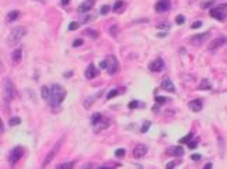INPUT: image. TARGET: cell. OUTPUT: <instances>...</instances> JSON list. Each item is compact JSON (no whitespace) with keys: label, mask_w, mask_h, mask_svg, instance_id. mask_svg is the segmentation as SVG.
Listing matches in <instances>:
<instances>
[{"label":"cell","mask_w":227,"mask_h":169,"mask_svg":"<svg viewBox=\"0 0 227 169\" xmlns=\"http://www.w3.org/2000/svg\"><path fill=\"white\" fill-rule=\"evenodd\" d=\"M20 123H21V119H20V117H18V116H14V117H11L10 120H9V124H10L11 127H14V126H18Z\"/></svg>","instance_id":"cell-27"},{"label":"cell","mask_w":227,"mask_h":169,"mask_svg":"<svg viewBox=\"0 0 227 169\" xmlns=\"http://www.w3.org/2000/svg\"><path fill=\"white\" fill-rule=\"evenodd\" d=\"M203 168H205V169H210V168H213V165H212L210 162H209V164H206L205 166H203Z\"/></svg>","instance_id":"cell-49"},{"label":"cell","mask_w":227,"mask_h":169,"mask_svg":"<svg viewBox=\"0 0 227 169\" xmlns=\"http://www.w3.org/2000/svg\"><path fill=\"white\" fill-rule=\"evenodd\" d=\"M41 95L45 101L49 99V96H51V87H46V85H44L42 88H41Z\"/></svg>","instance_id":"cell-22"},{"label":"cell","mask_w":227,"mask_h":169,"mask_svg":"<svg viewBox=\"0 0 227 169\" xmlns=\"http://www.w3.org/2000/svg\"><path fill=\"white\" fill-rule=\"evenodd\" d=\"M199 90H210L212 88V84L209 83V80H202L201 81V84H199V87H198Z\"/></svg>","instance_id":"cell-23"},{"label":"cell","mask_w":227,"mask_h":169,"mask_svg":"<svg viewBox=\"0 0 227 169\" xmlns=\"http://www.w3.org/2000/svg\"><path fill=\"white\" fill-rule=\"evenodd\" d=\"M116 34H118V27L116 25L111 27V35L112 37H116Z\"/></svg>","instance_id":"cell-44"},{"label":"cell","mask_w":227,"mask_h":169,"mask_svg":"<svg viewBox=\"0 0 227 169\" xmlns=\"http://www.w3.org/2000/svg\"><path fill=\"white\" fill-rule=\"evenodd\" d=\"M146 154H147V147L144 144H137L135 150H133V157L135 158H142Z\"/></svg>","instance_id":"cell-13"},{"label":"cell","mask_w":227,"mask_h":169,"mask_svg":"<svg viewBox=\"0 0 227 169\" xmlns=\"http://www.w3.org/2000/svg\"><path fill=\"white\" fill-rule=\"evenodd\" d=\"M226 42H227V37H219V38H216V39H213V41L209 43V46H207V50L213 52V50L219 49L220 46H223V45H224Z\"/></svg>","instance_id":"cell-8"},{"label":"cell","mask_w":227,"mask_h":169,"mask_svg":"<svg viewBox=\"0 0 227 169\" xmlns=\"http://www.w3.org/2000/svg\"><path fill=\"white\" fill-rule=\"evenodd\" d=\"M79 22H76V21H73V22H70L69 24V31H74V29H77L79 28Z\"/></svg>","instance_id":"cell-38"},{"label":"cell","mask_w":227,"mask_h":169,"mask_svg":"<svg viewBox=\"0 0 227 169\" xmlns=\"http://www.w3.org/2000/svg\"><path fill=\"white\" fill-rule=\"evenodd\" d=\"M188 147H189L191 150H194V148H196V147H198V140H195V141H192V140H191L189 143H188Z\"/></svg>","instance_id":"cell-40"},{"label":"cell","mask_w":227,"mask_h":169,"mask_svg":"<svg viewBox=\"0 0 227 169\" xmlns=\"http://www.w3.org/2000/svg\"><path fill=\"white\" fill-rule=\"evenodd\" d=\"M21 58H22V49L21 48H17L14 52L11 53V60H13V63H20V62H21Z\"/></svg>","instance_id":"cell-20"},{"label":"cell","mask_w":227,"mask_h":169,"mask_svg":"<svg viewBox=\"0 0 227 169\" xmlns=\"http://www.w3.org/2000/svg\"><path fill=\"white\" fill-rule=\"evenodd\" d=\"M139 106V101H132L131 104H129V109H135Z\"/></svg>","instance_id":"cell-42"},{"label":"cell","mask_w":227,"mask_h":169,"mask_svg":"<svg viewBox=\"0 0 227 169\" xmlns=\"http://www.w3.org/2000/svg\"><path fill=\"white\" fill-rule=\"evenodd\" d=\"M66 98V90L60 84H53L51 87V96L48 99V104L51 108H58Z\"/></svg>","instance_id":"cell-1"},{"label":"cell","mask_w":227,"mask_h":169,"mask_svg":"<svg viewBox=\"0 0 227 169\" xmlns=\"http://www.w3.org/2000/svg\"><path fill=\"white\" fill-rule=\"evenodd\" d=\"M25 34H27V29L24 27H16V28L11 29L10 34H9V37H7V43H9L10 46H14V45H17L22 38L25 37Z\"/></svg>","instance_id":"cell-2"},{"label":"cell","mask_w":227,"mask_h":169,"mask_svg":"<svg viewBox=\"0 0 227 169\" xmlns=\"http://www.w3.org/2000/svg\"><path fill=\"white\" fill-rule=\"evenodd\" d=\"M125 6V1L123 0H118V1H115V4H114V7H112V10L115 11V13H118V11H121V9Z\"/></svg>","instance_id":"cell-25"},{"label":"cell","mask_w":227,"mask_h":169,"mask_svg":"<svg viewBox=\"0 0 227 169\" xmlns=\"http://www.w3.org/2000/svg\"><path fill=\"white\" fill-rule=\"evenodd\" d=\"M150 126H152V122H149V120H146L144 123H143V126H142V129H140V132L142 133H146L150 129Z\"/></svg>","instance_id":"cell-32"},{"label":"cell","mask_w":227,"mask_h":169,"mask_svg":"<svg viewBox=\"0 0 227 169\" xmlns=\"http://www.w3.org/2000/svg\"><path fill=\"white\" fill-rule=\"evenodd\" d=\"M210 16L213 18L219 20V21H224L227 18V3H223V4H219L216 7H213L210 10Z\"/></svg>","instance_id":"cell-3"},{"label":"cell","mask_w":227,"mask_h":169,"mask_svg":"<svg viewBox=\"0 0 227 169\" xmlns=\"http://www.w3.org/2000/svg\"><path fill=\"white\" fill-rule=\"evenodd\" d=\"M72 74H73V71H66L65 73V77H72Z\"/></svg>","instance_id":"cell-50"},{"label":"cell","mask_w":227,"mask_h":169,"mask_svg":"<svg viewBox=\"0 0 227 169\" xmlns=\"http://www.w3.org/2000/svg\"><path fill=\"white\" fill-rule=\"evenodd\" d=\"M191 27H192V29H198V28H201L202 27V21H195Z\"/></svg>","instance_id":"cell-41"},{"label":"cell","mask_w":227,"mask_h":169,"mask_svg":"<svg viewBox=\"0 0 227 169\" xmlns=\"http://www.w3.org/2000/svg\"><path fill=\"white\" fill-rule=\"evenodd\" d=\"M118 94H119V91L114 88V90H111L110 92H108V95H107V99H112V98H114V96H116Z\"/></svg>","instance_id":"cell-33"},{"label":"cell","mask_w":227,"mask_h":169,"mask_svg":"<svg viewBox=\"0 0 227 169\" xmlns=\"http://www.w3.org/2000/svg\"><path fill=\"white\" fill-rule=\"evenodd\" d=\"M69 1H70V0H60V4H62V6H67Z\"/></svg>","instance_id":"cell-48"},{"label":"cell","mask_w":227,"mask_h":169,"mask_svg":"<svg viewBox=\"0 0 227 169\" xmlns=\"http://www.w3.org/2000/svg\"><path fill=\"white\" fill-rule=\"evenodd\" d=\"M60 148V141H58V143L53 145V148L49 151V154H48L46 157H45V159H44V162H42V166L44 168H46L48 166V164H51L52 162V159L55 158V155H56V152H58V150Z\"/></svg>","instance_id":"cell-7"},{"label":"cell","mask_w":227,"mask_h":169,"mask_svg":"<svg viewBox=\"0 0 227 169\" xmlns=\"http://www.w3.org/2000/svg\"><path fill=\"white\" fill-rule=\"evenodd\" d=\"M192 137H194V134H192V133H189V134H186L185 137H182V138H181V140H180V143H181V144L189 143L191 140H192Z\"/></svg>","instance_id":"cell-31"},{"label":"cell","mask_w":227,"mask_h":169,"mask_svg":"<svg viewBox=\"0 0 227 169\" xmlns=\"http://www.w3.org/2000/svg\"><path fill=\"white\" fill-rule=\"evenodd\" d=\"M125 154H126V151H125L123 148H119V150H116V151H115V157H116V158H122Z\"/></svg>","instance_id":"cell-35"},{"label":"cell","mask_w":227,"mask_h":169,"mask_svg":"<svg viewBox=\"0 0 227 169\" xmlns=\"http://www.w3.org/2000/svg\"><path fill=\"white\" fill-rule=\"evenodd\" d=\"M110 10H111V9H110V6H107V4H104L102 6V7H101V14H102V16H107V14H108V13H110Z\"/></svg>","instance_id":"cell-37"},{"label":"cell","mask_w":227,"mask_h":169,"mask_svg":"<svg viewBox=\"0 0 227 169\" xmlns=\"http://www.w3.org/2000/svg\"><path fill=\"white\" fill-rule=\"evenodd\" d=\"M84 76H86V78L87 80H93V78H95V77L98 76V70H97V67H95L94 64H88V67L86 69Z\"/></svg>","instance_id":"cell-14"},{"label":"cell","mask_w":227,"mask_h":169,"mask_svg":"<svg viewBox=\"0 0 227 169\" xmlns=\"http://www.w3.org/2000/svg\"><path fill=\"white\" fill-rule=\"evenodd\" d=\"M175 22H177L178 25H182V24L185 22V17L182 16V14H180V16H177V17H175Z\"/></svg>","instance_id":"cell-34"},{"label":"cell","mask_w":227,"mask_h":169,"mask_svg":"<svg viewBox=\"0 0 227 169\" xmlns=\"http://www.w3.org/2000/svg\"><path fill=\"white\" fill-rule=\"evenodd\" d=\"M93 18H94V16H93V17H91V16H87V17H84V18L81 20V22H83V24H86V22H88L90 20H93Z\"/></svg>","instance_id":"cell-45"},{"label":"cell","mask_w":227,"mask_h":169,"mask_svg":"<svg viewBox=\"0 0 227 169\" xmlns=\"http://www.w3.org/2000/svg\"><path fill=\"white\" fill-rule=\"evenodd\" d=\"M167 154L168 155H173V157H182L184 155V148L180 147V145H173L167 150Z\"/></svg>","instance_id":"cell-15"},{"label":"cell","mask_w":227,"mask_h":169,"mask_svg":"<svg viewBox=\"0 0 227 169\" xmlns=\"http://www.w3.org/2000/svg\"><path fill=\"white\" fill-rule=\"evenodd\" d=\"M170 9H171V1L170 0H159L154 6L156 13H164V11H168Z\"/></svg>","instance_id":"cell-9"},{"label":"cell","mask_w":227,"mask_h":169,"mask_svg":"<svg viewBox=\"0 0 227 169\" xmlns=\"http://www.w3.org/2000/svg\"><path fill=\"white\" fill-rule=\"evenodd\" d=\"M149 69H150V71H153V73H160V71H163V69H164V60L161 58L153 60L152 63L149 64Z\"/></svg>","instance_id":"cell-10"},{"label":"cell","mask_w":227,"mask_h":169,"mask_svg":"<svg viewBox=\"0 0 227 169\" xmlns=\"http://www.w3.org/2000/svg\"><path fill=\"white\" fill-rule=\"evenodd\" d=\"M201 158H202L201 154H192V155H191V159H192V161H199Z\"/></svg>","instance_id":"cell-43"},{"label":"cell","mask_w":227,"mask_h":169,"mask_svg":"<svg viewBox=\"0 0 227 169\" xmlns=\"http://www.w3.org/2000/svg\"><path fill=\"white\" fill-rule=\"evenodd\" d=\"M167 98L165 96H156V104H159V105H163V104H165L167 102Z\"/></svg>","instance_id":"cell-36"},{"label":"cell","mask_w":227,"mask_h":169,"mask_svg":"<svg viewBox=\"0 0 227 169\" xmlns=\"http://www.w3.org/2000/svg\"><path fill=\"white\" fill-rule=\"evenodd\" d=\"M110 126V120H108V119H104V117H102V119H101L100 122H98V123H97V124H94V132L95 133H98V132H101V130H102V129H107V127Z\"/></svg>","instance_id":"cell-19"},{"label":"cell","mask_w":227,"mask_h":169,"mask_svg":"<svg viewBox=\"0 0 227 169\" xmlns=\"http://www.w3.org/2000/svg\"><path fill=\"white\" fill-rule=\"evenodd\" d=\"M101 119H102V115H101V113H98V112H97V113H93V116H91V124H93V126L97 124Z\"/></svg>","instance_id":"cell-26"},{"label":"cell","mask_w":227,"mask_h":169,"mask_svg":"<svg viewBox=\"0 0 227 169\" xmlns=\"http://www.w3.org/2000/svg\"><path fill=\"white\" fill-rule=\"evenodd\" d=\"M39 1H42V3H44V1H45V0H39Z\"/></svg>","instance_id":"cell-52"},{"label":"cell","mask_w":227,"mask_h":169,"mask_svg":"<svg viewBox=\"0 0 227 169\" xmlns=\"http://www.w3.org/2000/svg\"><path fill=\"white\" fill-rule=\"evenodd\" d=\"M101 94H102V91H98V92H97V94H94V95L87 96V98H86V101H84V108H86V109L91 108V105H93L95 101H97V98H98V96H101Z\"/></svg>","instance_id":"cell-18"},{"label":"cell","mask_w":227,"mask_h":169,"mask_svg":"<svg viewBox=\"0 0 227 169\" xmlns=\"http://www.w3.org/2000/svg\"><path fill=\"white\" fill-rule=\"evenodd\" d=\"M188 106H189V109L191 111H194V112H201L202 111V108H203V102H202V99H194V101H191L189 104H188Z\"/></svg>","instance_id":"cell-17"},{"label":"cell","mask_w":227,"mask_h":169,"mask_svg":"<svg viewBox=\"0 0 227 169\" xmlns=\"http://www.w3.org/2000/svg\"><path fill=\"white\" fill-rule=\"evenodd\" d=\"M3 96L7 102L14 98V85L10 78H4V81H3Z\"/></svg>","instance_id":"cell-4"},{"label":"cell","mask_w":227,"mask_h":169,"mask_svg":"<svg viewBox=\"0 0 227 169\" xmlns=\"http://www.w3.org/2000/svg\"><path fill=\"white\" fill-rule=\"evenodd\" d=\"M18 17H20V11L13 10V11H10V13H7V16H6V21L13 22V21H16Z\"/></svg>","instance_id":"cell-21"},{"label":"cell","mask_w":227,"mask_h":169,"mask_svg":"<svg viewBox=\"0 0 227 169\" xmlns=\"http://www.w3.org/2000/svg\"><path fill=\"white\" fill-rule=\"evenodd\" d=\"M213 4H215L213 0H205V1H202L201 3V7L202 9H207V7H212Z\"/></svg>","instance_id":"cell-30"},{"label":"cell","mask_w":227,"mask_h":169,"mask_svg":"<svg viewBox=\"0 0 227 169\" xmlns=\"http://www.w3.org/2000/svg\"><path fill=\"white\" fill-rule=\"evenodd\" d=\"M175 165H177L175 162H168V164L165 165V168H167V169H173V168H175Z\"/></svg>","instance_id":"cell-46"},{"label":"cell","mask_w":227,"mask_h":169,"mask_svg":"<svg viewBox=\"0 0 227 169\" xmlns=\"http://www.w3.org/2000/svg\"><path fill=\"white\" fill-rule=\"evenodd\" d=\"M100 67H101V69H104V70H107V62H105V59H104V60H101Z\"/></svg>","instance_id":"cell-47"},{"label":"cell","mask_w":227,"mask_h":169,"mask_svg":"<svg viewBox=\"0 0 227 169\" xmlns=\"http://www.w3.org/2000/svg\"><path fill=\"white\" fill-rule=\"evenodd\" d=\"M105 62H107V71L108 74H115L119 71V63H118V59L112 55H108L105 58Z\"/></svg>","instance_id":"cell-5"},{"label":"cell","mask_w":227,"mask_h":169,"mask_svg":"<svg viewBox=\"0 0 227 169\" xmlns=\"http://www.w3.org/2000/svg\"><path fill=\"white\" fill-rule=\"evenodd\" d=\"M22 155H24V150H22V147H14L10 152H9L7 159H9V162L13 165V164H17V162L22 158Z\"/></svg>","instance_id":"cell-6"},{"label":"cell","mask_w":227,"mask_h":169,"mask_svg":"<svg viewBox=\"0 0 227 169\" xmlns=\"http://www.w3.org/2000/svg\"><path fill=\"white\" fill-rule=\"evenodd\" d=\"M94 4H95L94 0H84V1L77 7V11L81 13V14H84V13H87V11H90L91 9L94 7Z\"/></svg>","instance_id":"cell-12"},{"label":"cell","mask_w":227,"mask_h":169,"mask_svg":"<svg viewBox=\"0 0 227 169\" xmlns=\"http://www.w3.org/2000/svg\"><path fill=\"white\" fill-rule=\"evenodd\" d=\"M81 45H83V39H81V38H77V39L73 41V48H79Z\"/></svg>","instance_id":"cell-39"},{"label":"cell","mask_w":227,"mask_h":169,"mask_svg":"<svg viewBox=\"0 0 227 169\" xmlns=\"http://www.w3.org/2000/svg\"><path fill=\"white\" fill-rule=\"evenodd\" d=\"M0 132H1V134H3V132H4V126H3V122H1V126H0Z\"/></svg>","instance_id":"cell-51"},{"label":"cell","mask_w":227,"mask_h":169,"mask_svg":"<svg viewBox=\"0 0 227 169\" xmlns=\"http://www.w3.org/2000/svg\"><path fill=\"white\" fill-rule=\"evenodd\" d=\"M161 88L165 91H168V92H175V87L173 84V81L168 78V77H164L163 81H161Z\"/></svg>","instance_id":"cell-16"},{"label":"cell","mask_w":227,"mask_h":169,"mask_svg":"<svg viewBox=\"0 0 227 169\" xmlns=\"http://www.w3.org/2000/svg\"><path fill=\"white\" fill-rule=\"evenodd\" d=\"M73 165H74V162H65L62 165H58V169H72Z\"/></svg>","instance_id":"cell-29"},{"label":"cell","mask_w":227,"mask_h":169,"mask_svg":"<svg viewBox=\"0 0 227 169\" xmlns=\"http://www.w3.org/2000/svg\"><path fill=\"white\" fill-rule=\"evenodd\" d=\"M84 34H86V35H88L90 38H93V39H97V38H98V31H95V29H91V28L86 29Z\"/></svg>","instance_id":"cell-24"},{"label":"cell","mask_w":227,"mask_h":169,"mask_svg":"<svg viewBox=\"0 0 227 169\" xmlns=\"http://www.w3.org/2000/svg\"><path fill=\"white\" fill-rule=\"evenodd\" d=\"M170 27H171V24H170V22H167V21L159 22V24H157V28H159V29H165V31H168Z\"/></svg>","instance_id":"cell-28"},{"label":"cell","mask_w":227,"mask_h":169,"mask_svg":"<svg viewBox=\"0 0 227 169\" xmlns=\"http://www.w3.org/2000/svg\"><path fill=\"white\" fill-rule=\"evenodd\" d=\"M209 37H210V32H203V34L194 35L189 41H191V43H194V45H201V43H203L205 41H207V39H209Z\"/></svg>","instance_id":"cell-11"}]
</instances>
